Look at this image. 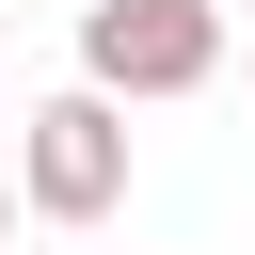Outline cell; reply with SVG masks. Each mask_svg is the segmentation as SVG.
I'll return each mask as SVG.
<instances>
[{
  "label": "cell",
  "mask_w": 255,
  "mask_h": 255,
  "mask_svg": "<svg viewBox=\"0 0 255 255\" xmlns=\"http://www.w3.org/2000/svg\"><path fill=\"white\" fill-rule=\"evenodd\" d=\"M0 223H16V175H0Z\"/></svg>",
  "instance_id": "3"
},
{
  "label": "cell",
  "mask_w": 255,
  "mask_h": 255,
  "mask_svg": "<svg viewBox=\"0 0 255 255\" xmlns=\"http://www.w3.org/2000/svg\"><path fill=\"white\" fill-rule=\"evenodd\" d=\"M16 207L32 223H112L128 207V112L96 80H64V96L16 112Z\"/></svg>",
  "instance_id": "1"
},
{
  "label": "cell",
  "mask_w": 255,
  "mask_h": 255,
  "mask_svg": "<svg viewBox=\"0 0 255 255\" xmlns=\"http://www.w3.org/2000/svg\"><path fill=\"white\" fill-rule=\"evenodd\" d=\"M80 80H96L112 112L207 96V80H223V0H80Z\"/></svg>",
  "instance_id": "2"
}]
</instances>
